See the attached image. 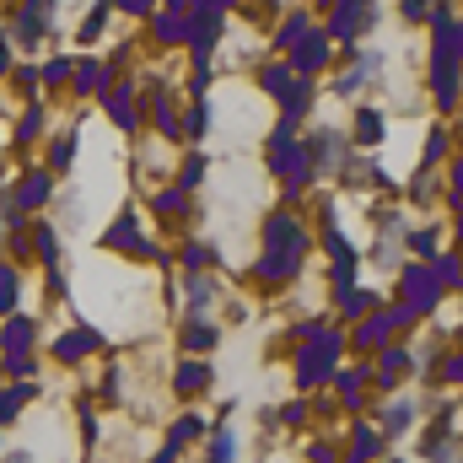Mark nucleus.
Wrapping results in <instances>:
<instances>
[{
	"instance_id": "1",
	"label": "nucleus",
	"mask_w": 463,
	"mask_h": 463,
	"mask_svg": "<svg viewBox=\"0 0 463 463\" xmlns=\"http://www.w3.org/2000/svg\"><path fill=\"white\" fill-rule=\"evenodd\" d=\"M302 259H307V232H302V222H297L291 211L269 216V227H264V259H259V280L280 286V280H291V275L302 269Z\"/></svg>"
},
{
	"instance_id": "2",
	"label": "nucleus",
	"mask_w": 463,
	"mask_h": 463,
	"mask_svg": "<svg viewBox=\"0 0 463 463\" xmlns=\"http://www.w3.org/2000/svg\"><path fill=\"white\" fill-rule=\"evenodd\" d=\"M431 92L442 109L458 103V16L448 5L431 11Z\"/></svg>"
},
{
	"instance_id": "3",
	"label": "nucleus",
	"mask_w": 463,
	"mask_h": 463,
	"mask_svg": "<svg viewBox=\"0 0 463 463\" xmlns=\"http://www.w3.org/2000/svg\"><path fill=\"white\" fill-rule=\"evenodd\" d=\"M340 350H345V340H340L335 329H313L307 350L297 355V388H318L324 377H335V366H340Z\"/></svg>"
},
{
	"instance_id": "4",
	"label": "nucleus",
	"mask_w": 463,
	"mask_h": 463,
	"mask_svg": "<svg viewBox=\"0 0 463 463\" xmlns=\"http://www.w3.org/2000/svg\"><path fill=\"white\" fill-rule=\"evenodd\" d=\"M269 178H280L291 194L313 178V167H307V156H302V146L291 140V129H286V124L269 135Z\"/></svg>"
},
{
	"instance_id": "5",
	"label": "nucleus",
	"mask_w": 463,
	"mask_h": 463,
	"mask_svg": "<svg viewBox=\"0 0 463 463\" xmlns=\"http://www.w3.org/2000/svg\"><path fill=\"white\" fill-rule=\"evenodd\" d=\"M222 22H227V11H216V5L184 11V43H189L194 65H211V49H216V38H222Z\"/></svg>"
},
{
	"instance_id": "6",
	"label": "nucleus",
	"mask_w": 463,
	"mask_h": 463,
	"mask_svg": "<svg viewBox=\"0 0 463 463\" xmlns=\"http://www.w3.org/2000/svg\"><path fill=\"white\" fill-rule=\"evenodd\" d=\"M399 291H404V313L415 318V313H431L437 302H442V291H437V280H431V264H404L399 269Z\"/></svg>"
},
{
	"instance_id": "7",
	"label": "nucleus",
	"mask_w": 463,
	"mask_h": 463,
	"mask_svg": "<svg viewBox=\"0 0 463 463\" xmlns=\"http://www.w3.org/2000/svg\"><path fill=\"white\" fill-rule=\"evenodd\" d=\"M324 65H329V33L307 27V33H302V38L291 43V65H286V71H291L297 81H307V76H318Z\"/></svg>"
},
{
	"instance_id": "8",
	"label": "nucleus",
	"mask_w": 463,
	"mask_h": 463,
	"mask_svg": "<svg viewBox=\"0 0 463 463\" xmlns=\"http://www.w3.org/2000/svg\"><path fill=\"white\" fill-rule=\"evenodd\" d=\"M33 345H38V324L27 313H11L5 329H0V350L5 355H33Z\"/></svg>"
},
{
	"instance_id": "9",
	"label": "nucleus",
	"mask_w": 463,
	"mask_h": 463,
	"mask_svg": "<svg viewBox=\"0 0 463 463\" xmlns=\"http://www.w3.org/2000/svg\"><path fill=\"white\" fill-rule=\"evenodd\" d=\"M103 248H118V253H151L146 248V237H140V222H135V211H118V222L109 227V237H103Z\"/></svg>"
},
{
	"instance_id": "10",
	"label": "nucleus",
	"mask_w": 463,
	"mask_h": 463,
	"mask_svg": "<svg viewBox=\"0 0 463 463\" xmlns=\"http://www.w3.org/2000/svg\"><path fill=\"white\" fill-rule=\"evenodd\" d=\"M49 189H54V178H49V173H22V184H16L11 205H16V211H38V205L49 200Z\"/></svg>"
},
{
	"instance_id": "11",
	"label": "nucleus",
	"mask_w": 463,
	"mask_h": 463,
	"mask_svg": "<svg viewBox=\"0 0 463 463\" xmlns=\"http://www.w3.org/2000/svg\"><path fill=\"white\" fill-rule=\"evenodd\" d=\"M87 350H103V335H98V329H76V335H60V340H54V355H60L65 366H76Z\"/></svg>"
},
{
	"instance_id": "12",
	"label": "nucleus",
	"mask_w": 463,
	"mask_h": 463,
	"mask_svg": "<svg viewBox=\"0 0 463 463\" xmlns=\"http://www.w3.org/2000/svg\"><path fill=\"white\" fill-rule=\"evenodd\" d=\"M200 431H205V420H200V415H184V420H173V431H167V448L156 453V463H173L184 448H189V442H194V437H200Z\"/></svg>"
},
{
	"instance_id": "13",
	"label": "nucleus",
	"mask_w": 463,
	"mask_h": 463,
	"mask_svg": "<svg viewBox=\"0 0 463 463\" xmlns=\"http://www.w3.org/2000/svg\"><path fill=\"white\" fill-rule=\"evenodd\" d=\"M280 109H286L280 124H286V129H297V124L307 118V109H313V81H291V92L280 98Z\"/></svg>"
},
{
	"instance_id": "14",
	"label": "nucleus",
	"mask_w": 463,
	"mask_h": 463,
	"mask_svg": "<svg viewBox=\"0 0 463 463\" xmlns=\"http://www.w3.org/2000/svg\"><path fill=\"white\" fill-rule=\"evenodd\" d=\"M173 388H178L184 399H194V393H205V388H211V366H205V361H184V366L173 372Z\"/></svg>"
},
{
	"instance_id": "15",
	"label": "nucleus",
	"mask_w": 463,
	"mask_h": 463,
	"mask_svg": "<svg viewBox=\"0 0 463 463\" xmlns=\"http://www.w3.org/2000/svg\"><path fill=\"white\" fill-rule=\"evenodd\" d=\"M109 98V114H114L118 129H135V118H140V103H135V87H114V92H103Z\"/></svg>"
},
{
	"instance_id": "16",
	"label": "nucleus",
	"mask_w": 463,
	"mask_h": 463,
	"mask_svg": "<svg viewBox=\"0 0 463 463\" xmlns=\"http://www.w3.org/2000/svg\"><path fill=\"white\" fill-rule=\"evenodd\" d=\"M388 335H393V318L383 313V318H361V329H355V350H383L388 345Z\"/></svg>"
},
{
	"instance_id": "17",
	"label": "nucleus",
	"mask_w": 463,
	"mask_h": 463,
	"mask_svg": "<svg viewBox=\"0 0 463 463\" xmlns=\"http://www.w3.org/2000/svg\"><path fill=\"white\" fill-rule=\"evenodd\" d=\"M404 372H410V350H404V345H383V366H377V383H383V388H393V383H399Z\"/></svg>"
},
{
	"instance_id": "18",
	"label": "nucleus",
	"mask_w": 463,
	"mask_h": 463,
	"mask_svg": "<svg viewBox=\"0 0 463 463\" xmlns=\"http://www.w3.org/2000/svg\"><path fill=\"white\" fill-rule=\"evenodd\" d=\"M76 92L81 98H92V92H109V65H76Z\"/></svg>"
},
{
	"instance_id": "19",
	"label": "nucleus",
	"mask_w": 463,
	"mask_h": 463,
	"mask_svg": "<svg viewBox=\"0 0 463 463\" xmlns=\"http://www.w3.org/2000/svg\"><path fill=\"white\" fill-rule=\"evenodd\" d=\"M33 393H38L33 383H11V388L0 393V426H5V420H16V415H22V404H27Z\"/></svg>"
},
{
	"instance_id": "20",
	"label": "nucleus",
	"mask_w": 463,
	"mask_h": 463,
	"mask_svg": "<svg viewBox=\"0 0 463 463\" xmlns=\"http://www.w3.org/2000/svg\"><path fill=\"white\" fill-rule=\"evenodd\" d=\"M377 453H383V437H377L372 426H361V431H355V442H350V453H345V463H372Z\"/></svg>"
},
{
	"instance_id": "21",
	"label": "nucleus",
	"mask_w": 463,
	"mask_h": 463,
	"mask_svg": "<svg viewBox=\"0 0 463 463\" xmlns=\"http://www.w3.org/2000/svg\"><path fill=\"white\" fill-rule=\"evenodd\" d=\"M291 81H297V76H291L286 65H264V71H259V87H264V92H269L275 103H280V98L291 92Z\"/></svg>"
},
{
	"instance_id": "22",
	"label": "nucleus",
	"mask_w": 463,
	"mask_h": 463,
	"mask_svg": "<svg viewBox=\"0 0 463 463\" xmlns=\"http://www.w3.org/2000/svg\"><path fill=\"white\" fill-rule=\"evenodd\" d=\"M16 302H22V275H16L11 264H0V313L11 318V313H16Z\"/></svg>"
},
{
	"instance_id": "23",
	"label": "nucleus",
	"mask_w": 463,
	"mask_h": 463,
	"mask_svg": "<svg viewBox=\"0 0 463 463\" xmlns=\"http://www.w3.org/2000/svg\"><path fill=\"white\" fill-rule=\"evenodd\" d=\"M151 114H156V129H162L167 140H178V135H184V124L173 118V92H156V103H151Z\"/></svg>"
},
{
	"instance_id": "24",
	"label": "nucleus",
	"mask_w": 463,
	"mask_h": 463,
	"mask_svg": "<svg viewBox=\"0 0 463 463\" xmlns=\"http://www.w3.org/2000/svg\"><path fill=\"white\" fill-rule=\"evenodd\" d=\"M340 307H345L350 324H361V318H372V313H377V297H372V291H345V297H340Z\"/></svg>"
},
{
	"instance_id": "25",
	"label": "nucleus",
	"mask_w": 463,
	"mask_h": 463,
	"mask_svg": "<svg viewBox=\"0 0 463 463\" xmlns=\"http://www.w3.org/2000/svg\"><path fill=\"white\" fill-rule=\"evenodd\" d=\"M103 27H109V0H98V5L87 11V22L76 27V38H81V43H98V38H103Z\"/></svg>"
},
{
	"instance_id": "26",
	"label": "nucleus",
	"mask_w": 463,
	"mask_h": 463,
	"mask_svg": "<svg viewBox=\"0 0 463 463\" xmlns=\"http://www.w3.org/2000/svg\"><path fill=\"white\" fill-rule=\"evenodd\" d=\"M33 248H38V253H43V264H49V269H54V264H60V232L49 227V222H43V227L33 232Z\"/></svg>"
},
{
	"instance_id": "27",
	"label": "nucleus",
	"mask_w": 463,
	"mask_h": 463,
	"mask_svg": "<svg viewBox=\"0 0 463 463\" xmlns=\"http://www.w3.org/2000/svg\"><path fill=\"white\" fill-rule=\"evenodd\" d=\"M355 140H361V146H377V140H383V114L361 109V114H355Z\"/></svg>"
},
{
	"instance_id": "28",
	"label": "nucleus",
	"mask_w": 463,
	"mask_h": 463,
	"mask_svg": "<svg viewBox=\"0 0 463 463\" xmlns=\"http://www.w3.org/2000/svg\"><path fill=\"white\" fill-rule=\"evenodd\" d=\"M216 345V329H211V324H205V318H200V324H189V329H184V350H211Z\"/></svg>"
},
{
	"instance_id": "29",
	"label": "nucleus",
	"mask_w": 463,
	"mask_h": 463,
	"mask_svg": "<svg viewBox=\"0 0 463 463\" xmlns=\"http://www.w3.org/2000/svg\"><path fill=\"white\" fill-rule=\"evenodd\" d=\"M184 38V16L178 11H162L156 16V43H178Z\"/></svg>"
},
{
	"instance_id": "30",
	"label": "nucleus",
	"mask_w": 463,
	"mask_h": 463,
	"mask_svg": "<svg viewBox=\"0 0 463 463\" xmlns=\"http://www.w3.org/2000/svg\"><path fill=\"white\" fill-rule=\"evenodd\" d=\"M307 27H313V16H302V11H297V16H291V22H286L280 33H275V49H291V43H297V38H302Z\"/></svg>"
},
{
	"instance_id": "31",
	"label": "nucleus",
	"mask_w": 463,
	"mask_h": 463,
	"mask_svg": "<svg viewBox=\"0 0 463 463\" xmlns=\"http://www.w3.org/2000/svg\"><path fill=\"white\" fill-rule=\"evenodd\" d=\"M49 162H54V173H71V162H76V135H60L54 151H49Z\"/></svg>"
},
{
	"instance_id": "32",
	"label": "nucleus",
	"mask_w": 463,
	"mask_h": 463,
	"mask_svg": "<svg viewBox=\"0 0 463 463\" xmlns=\"http://www.w3.org/2000/svg\"><path fill=\"white\" fill-rule=\"evenodd\" d=\"M361 388H366V372H361V366H355V372H340V399H345L350 410L361 404Z\"/></svg>"
},
{
	"instance_id": "33",
	"label": "nucleus",
	"mask_w": 463,
	"mask_h": 463,
	"mask_svg": "<svg viewBox=\"0 0 463 463\" xmlns=\"http://www.w3.org/2000/svg\"><path fill=\"white\" fill-rule=\"evenodd\" d=\"M211 264H216V248H205V242L184 248V269H211Z\"/></svg>"
},
{
	"instance_id": "34",
	"label": "nucleus",
	"mask_w": 463,
	"mask_h": 463,
	"mask_svg": "<svg viewBox=\"0 0 463 463\" xmlns=\"http://www.w3.org/2000/svg\"><path fill=\"white\" fill-rule=\"evenodd\" d=\"M410 420H415V410H410V404H388V415H383V431H377V437H388V431H404Z\"/></svg>"
},
{
	"instance_id": "35",
	"label": "nucleus",
	"mask_w": 463,
	"mask_h": 463,
	"mask_svg": "<svg viewBox=\"0 0 463 463\" xmlns=\"http://www.w3.org/2000/svg\"><path fill=\"white\" fill-rule=\"evenodd\" d=\"M38 81H49V87H65V81H71V60H60V54H54V60L38 71Z\"/></svg>"
},
{
	"instance_id": "36",
	"label": "nucleus",
	"mask_w": 463,
	"mask_h": 463,
	"mask_svg": "<svg viewBox=\"0 0 463 463\" xmlns=\"http://www.w3.org/2000/svg\"><path fill=\"white\" fill-rule=\"evenodd\" d=\"M200 178H205V156H189V162H184V173H178V189L189 194V189H200Z\"/></svg>"
},
{
	"instance_id": "37",
	"label": "nucleus",
	"mask_w": 463,
	"mask_h": 463,
	"mask_svg": "<svg viewBox=\"0 0 463 463\" xmlns=\"http://www.w3.org/2000/svg\"><path fill=\"white\" fill-rule=\"evenodd\" d=\"M205 129H211V109H205V103H200V109H194V114H189V129H184V135H178V140H205Z\"/></svg>"
},
{
	"instance_id": "38",
	"label": "nucleus",
	"mask_w": 463,
	"mask_h": 463,
	"mask_svg": "<svg viewBox=\"0 0 463 463\" xmlns=\"http://www.w3.org/2000/svg\"><path fill=\"white\" fill-rule=\"evenodd\" d=\"M211 463H237V437H232V431H222V437L211 442Z\"/></svg>"
},
{
	"instance_id": "39",
	"label": "nucleus",
	"mask_w": 463,
	"mask_h": 463,
	"mask_svg": "<svg viewBox=\"0 0 463 463\" xmlns=\"http://www.w3.org/2000/svg\"><path fill=\"white\" fill-rule=\"evenodd\" d=\"M5 372H11L16 383H27V377L38 372V361H33V355H5Z\"/></svg>"
},
{
	"instance_id": "40",
	"label": "nucleus",
	"mask_w": 463,
	"mask_h": 463,
	"mask_svg": "<svg viewBox=\"0 0 463 463\" xmlns=\"http://www.w3.org/2000/svg\"><path fill=\"white\" fill-rule=\"evenodd\" d=\"M38 129H43V114H38V109H27V114H22V124H16V140H33Z\"/></svg>"
},
{
	"instance_id": "41",
	"label": "nucleus",
	"mask_w": 463,
	"mask_h": 463,
	"mask_svg": "<svg viewBox=\"0 0 463 463\" xmlns=\"http://www.w3.org/2000/svg\"><path fill=\"white\" fill-rule=\"evenodd\" d=\"M184 200H189L184 189H167V194L156 200V211H162V216H178V211H184Z\"/></svg>"
},
{
	"instance_id": "42",
	"label": "nucleus",
	"mask_w": 463,
	"mask_h": 463,
	"mask_svg": "<svg viewBox=\"0 0 463 463\" xmlns=\"http://www.w3.org/2000/svg\"><path fill=\"white\" fill-rule=\"evenodd\" d=\"M442 151H448V129H431V140H426V167H431Z\"/></svg>"
},
{
	"instance_id": "43",
	"label": "nucleus",
	"mask_w": 463,
	"mask_h": 463,
	"mask_svg": "<svg viewBox=\"0 0 463 463\" xmlns=\"http://www.w3.org/2000/svg\"><path fill=\"white\" fill-rule=\"evenodd\" d=\"M109 5L129 11V16H151V11H156V0H109Z\"/></svg>"
},
{
	"instance_id": "44",
	"label": "nucleus",
	"mask_w": 463,
	"mask_h": 463,
	"mask_svg": "<svg viewBox=\"0 0 463 463\" xmlns=\"http://www.w3.org/2000/svg\"><path fill=\"white\" fill-rule=\"evenodd\" d=\"M410 248H415V253H431V248H437V227L415 232V237H410Z\"/></svg>"
},
{
	"instance_id": "45",
	"label": "nucleus",
	"mask_w": 463,
	"mask_h": 463,
	"mask_svg": "<svg viewBox=\"0 0 463 463\" xmlns=\"http://www.w3.org/2000/svg\"><path fill=\"white\" fill-rule=\"evenodd\" d=\"M404 16H410V22H426V16H431V0H404Z\"/></svg>"
},
{
	"instance_id": "46",
	"label": "nucleus",
	"mask_w": 463,
	"mask_h": 463,
	"mask_svg": "<svg viewBox=\"0 0 463 463\" xmlns=\"http://www.w3.org/2000/svg\"><path fill=\"white\" fill-rule=\"evenodd\" d=\"M16 87H22V98H33V87H38V71H22V76H16Z\"/></svg>"
},
{
	"instance_id": "47",
	"label": "nucleus",
	"mask_w": 463,
	"mask_h": 463,
	"mask_svg": "<svg viewBox=\"0 0 463 463\" xmlns=\"http://www.w3.org/2000/svg\"><path fill=\"white\" fill-rule=\"evenodd\" d=\"M307 458H313V463H340V458H335V448H324V442H318V448H313Z\"/></svg>"
},
{
	"instance_id": "48",
	"label": "nucleus",
	"mask_w": 463,
	"mask_h": 463,
	"mask_svg": "<svg viewBox=\"0 0 463 463\" xmlns=\"http://www.w3.org/2000/svg\"><path fill=\"white\" fill-rule=\"evenodd\" d=\"M0 463H38V458H33L27 448H16V453H5V458H0Z\"/></svg>"
},
{
	"instance_id": "49",
	"label": "nucleus",
	"mask_w": 463,
	"mask_h": 463,
	"mask_svg": "<svg viewBox=\"0 0 463 463\" xmlns=\"http://www.w3.org/2000/svg\"><path fill=\"white\" fill-rule=\"evenodd\" d=\"M5 65H11V49H5V43H0V76H5Z\"/></svg>"
},
{
	"instance_id": "50",
	"label": "nucleus",
	"mask_w": 463,
	"mask_h": 463,
	"mask_svg": "<svg viewBox=\"0 0 463 463\" xmlns=\"http://www.w3.org/2000/svg\"><path fill=\"white\" fill-rule=\"evenodd\" d=\"M393 463H404V458H393Z\"/></svg>"
}]
</instances>
